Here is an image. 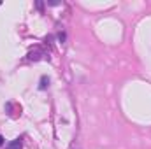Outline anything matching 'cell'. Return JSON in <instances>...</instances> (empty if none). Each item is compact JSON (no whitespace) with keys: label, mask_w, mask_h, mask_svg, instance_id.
Listing matches in <instances>:
<instances>
[{"label":"cell","mask_w":151,"mask_h":149,"mask_svg":"<svg viewBox=\"0 0 151 149\" xmlns=\"http://www.w3.org/2000/svg\"><path fill=\"white\" fill-rule=\"evenodd\" d=\"M44 54H46V53H44L40 47H35V49H32V51L28 53V60H32V62H37V60H40Z\"/></svg>","instance_id":"1"},{"label":"cell","mask_w":151,"mask_h":149,"mask_svg":"<svg viewBox=\"0 0 151 149\" xmlns=\"http://www.w3.org/2000/svg\"><path fill=\"white\" fill-rule=\"evenodd\" d=\"M21 148H23V140H21V137L14 139V140L7 146V149H21Z\"/></svg>","instance_id":"2"},{"label":"cell","mask_w":151,"mask_h":149,"mask_svg":"<svg viewBox=\"0 0 151 149\" xmlns=\"http://www.w3.org/2000/svg\"><path fill=\"white\" fill-rule=\"evenodd\" d=\"M47 84H49V79H47V77L44 75V77L40 79V84H39V90H46V86H47Z\"/></svg>","instance_id":"3"},{"label":"cell","mask_w":151,"mask_h":149,"mask_svg":"<svg viewBox=\"0 0 151 149\" xmlns=\"http://www.w3.org/2000/svg\"><path fill=\"white\" fill-rule=\"evenodd\" d=\"M2 144H4V137L0 135V146H2Z\"/></svg>","instance_id":"4"},{"label":"cell","mask_w":151,"mask_h":149,"mask_svg":"<svg viewBox=\"0 0 151 149\" xmlns=\"http://www.w3.org/2000/svg\"><path fill=\"white\" fill-rule=\"evenodd\" d=\"M0 5H2V2H0Z\"/></svg>","instance_id":"5"}]
</instances>
